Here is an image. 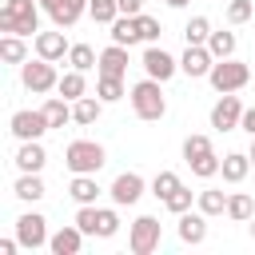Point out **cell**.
Returning a JSON list of instances; mask_svg holds the SVG:
<instances>
[{"mask_svg":"<svg viewBox=\"0 0 255 255\" xmlns=\"http://www.w3.org/2000/svg\"><path fill=\"white\" fill-rule=\"evenodd\" d=\"M20 84H24L32 96H44V92H56V88H60V72H56L52 60L36 56V60H24V64H20Z\"/></svg>","mask_w":255,"mask_h":255,"instance_id":"5","label":"cell"},{"mask_svg":"<svg viewBox=\"0 0 255 255\" xmlns=\"http://www.w3.org/2000/svg\"><path fill=\"white\" fill-rule=\"evenodd\" d=\"M12 195H16V199H24V203L44 199V179H40V171H20V179L12 183Z\"/></svg>","mask_w":255,"mask_h":255,"instance_id":"22","label":"cell"},{"mask_svg":"<svg viewBox=\"0 0 255 255\" xmlns=\"http://www.w3.org/2000/svg\"><path fill=\"white\" fill-rule=\"evenodd\" d=\"M247 155H251V167H255V135H251V147H247Z\"/></svg>","mask_w":255,"mask_h":255,"instance_id":"44","label":"cell"},{"mask_svg":"<svg viewBox=\"0 0 255 255\" xmlns=\"http://www.w3.org/2000/svg\"><path fill=\"white\" fill-rule=\"evenodd\" d=\"M251 16H255L251 0H227V24H247Z\"/></svg>","mask_w":255,"mask_h":255,"instance_id":"38","label":"cell"},{"mask_svg":"<svg viewBox=\"0 0 255 255\" xmlns=\"http://www.w3.org/2000/svg\"><path fill=\"white\" fill-rule=\"evenodd\" d=\"M64 100H80V96H88V80H84V72L80 68H68L64 76H60V88H56Z\"/></svg>","mask_w":255,"mask_h":255,"instance_id":"28","label":"cell"},{"mask_svg":"<svg viewBox=\"0 0 255 255\" xmlns=\"http://www.w3.org/2000/svg\"><path fill=\"white\" fill-rule=\"evenodd\" d=\"M143 175H135V171H120L116 179H112V187H108V195H112V203L116 207H131V203H139V195H143Z\"/></svg>","mask_w":255,"mask_h":255,"instance_id":"12","label":"cell"},{"mask_svg":"<svg viewBox=\"0 0 255 255\" xmlns=\"http://www.w3.org/2000/svg\"><path fill=\"white\" fill-rule=\"evenodd\" d=\"M251 239H255V215H251Z\"/></svg>","mask_w":255,"mask_h":255,"instance_id":"46","label":"cell"},{"mask_svg":"<svg viewBox=\"0 0 255 255\" xmlns=\"http://www.w3.org/2000/svg\"><path fill=\"white\" fill-rule=\"evenodd\" d=\"M0 32L36 36L40 32V0H4L0 4Z\"/></svg>","mask_w":255,"mask_h":255,"instance_id":"2","label":"cell"},{"mask_svg":"<svg viewBox=\"0 0 255 255\" xmlns=\"http://www.w3.org/2000/svg\"><path fill=\"white\" fill-rule=\"evenodd\" d=\"M16 239H20V247H28V251H36V247H48V219L40 215V211H24L20 219H16Z\"/></svg>","mask_w":255,"mask_h":255,"instance_id":"10","label":"cell"},{"mask_svg":"<svg viewBox=\"0 0 255 255\" xmlns=\"http://www.w3.org/2000/svg\"><path fill=\"white\" fill-rule=\"evenodd\" d=\"M179 183H183V179H179L175 171H155V179H151V195H155V199H167Z\"/></svg>","mask_w":255,"mask_h":255,"instance_id":"37","label":"cell"},{"mask_svg":"<svg viewBox=\"0 0 255 255\" xmlns=\"http://www.w3.org/2000/svg\"><path fill=\"white\" fill-rule=\"evenodd\" d=\"M235 32H211L207 36V52L215 56V60H227V56H235Z\"/></svg>","mask_w":255,"mask_h":255,"instance_id":"31","label":"cell"},{"mask_svg":"<svg viewBox=\"0 0 255 255\" xmlns=\"http://www.w3.org/2000/svg\"><path fill=\"white\" fill-rule=\"evenodd\" d=\"M108 28H112V44H124V48H131L135 40H143V36H139V24H135V16H116Z\"/></svg>","mask_w":255,"mask_h":255,"instance_id":"25","label":"cell"},{"mask_svg":"<svg viewBox=\"0 0 255 255\" xmlns=\"http://www.w3.org/2000/svg\"><path fill=\"white\" fill-rule=\"evenodd\" d=\"M195 207H199L207 219H215V215H227V191H219V187H203V191L195 195Z\"/></svg>","mask_w":255,"mask_h":255,"instance_id":"24","label":"cell"},{"mask_svg":"<svg viewBox=\"0 0 255 255\" xmlns=\"http://www.w3.org/2000/svg\"><path fill=\"white\" fill-rule=\"evenodd\" d=\"M76 227L84 235H96V239H112L120 231V215L116 207H96V203H84L76 207Z\"/></svg>","mask_w":255,"mask_h":255,"instance_id":"4","label":"cell"},{"mask_svg":"<svg viewBox=\"0 0 255 255\" xmlns=\"http://www.w3.org/2000/svg\"><path fill=\"white\" fill-rule=\"evenodd\" d=\"M207 80H211V88H215L219 96H223V92H239V88L251 84V68H247L243 60L227 56V60H215V64H211Z\"/></svg>","mask_w":255,"mask_h":255,"instance_id":"6","label":"cell"},{"mask_svg":"<svg viewBox=\"0 0 255 255\" xmlns=\"http://www.w3.org/2000/svg\"><path fill=\"white\" fill-rule=\"evenodd\" d=\"M88 16L96 24H112L120 16V0H88Z\"/></svg>","mask_w":255,"mask_h":255,"instance_id":"36","label":"cell"},{"mask_svg":"<svg viewBox=\"0 0 255 255\" xmlns=\"http://www.w3.org/2000/svg\"><path fill=\"white\" fill-rule=\"evenodd\" d=\"M239 120H243V104H239V96H235V92H223V96L211 104V128H215V131H235Z\"/></svg>","mask_w":255,"mask_h":255,"instance_id":"11","label":"cell"},{"mask_svg":"<svg viewBox=\"0 0 255 255\" xmlns=\"http://www.w3.org/2000/svg\"><path fill=\"white\" fill-rule=\"evenodd\" d=\"M203 151H215L207 135H199V131H195V135H187V139H183V159H195V155H203Z\"/></svg>","mask_w":255,"mask_h":255,"instance_id":"40","label":"cell"},{"mask_svg":"<svg viewBox=\"0 0 255 255\" xmlns=\"http://www.w3.org/2000/svg\"><path fill=\"white\" fill-rule=\"evenodd\" d=\"M135 24H139V36H143V44H159V32H163V28H159V20H155V16L139 12V16H135Z\"/></svg>","mask_w":255,"mask_h":255,"instance_id":"39","label":"cell"},{"mask_svg":"<svg viewBox=\"0 0 255 255\" xmlns=\"http://www.w3.org/2000/svg\"><path fill=\"white\" fill-rule=\"evenodd\" d=\"M104 163H108V151H104V143H96V139H72V143L64 147V167H68L72 175H96Z\"/></svg>","mask_w":255,"mask_h":255,"instance_id":"3","label":"cell"},{"mask_svg":"<svg viewBox=\"0 0 255 255\" xmlns=\"http://www.w3.org/2000/svg\"><path fill=\"white\" fill-rule=\"evenodd\" d=\"M68 64H72V68H80V72H92V68L100 64V52H96L92 44H72V52H68Z\"/></svg>","mask_w":255,"mask_h":255,"instance_id":"32","label":"cell"},{"mask_svg":"<svg viewBox=\"0 0 255 255\" xmlns=\"http://www.w3.org/2000/svg\"><path fill=\"white\" fill-rule=\"evenodd\" d=\"M96 96H100L104 104H116V100H124V96H128V88H124V76H100V80H96Z\"/></svg>","mask_w":255,"mask_h":255,"instance_id":"30","label":"cell"},{"mask_svg":"<svg viewBox=\"0 0 255 255\" xmlns=\"http://www.w3.org/2000/svg\"><path fill=\"white\" fill-rule=\"evenodd\" d=\"M247 171H251V155H247V151H227V155H223V167H219L223 183H243Z\"/></svg>","mask_w":255,"mask_h":255,"instance_id":"21","label":"cell"},{"mask_svg":"<svg viewBox=\"0 0 255 255\" xmlns=\"http://www.w3.org/2000/svg\"><path fill=\"white\" fill-rule=\"evenodd\" d=\"M175 231H179V239H183V243L199 247V243L207 239V215H203L199 207H195V211H183V215H179V227H175Z\"/></svg>","mask_w":255,"mask_h":255,"instance_id":"16","label":"cell"},{"mask_svg":"<svg viewBox=\"0 0 255 255\" xmlns=\"http://www.w3.org/2000/svg\"><path fill=\"white\" fill-rule=\"evenodd\" d=\"M159 239H163V227H159L155 215H135V219H131V227H128V247H131L135 255H151V251L159 247Z\"/></svg>","mask_w":255,"mask_h":255,"instance_id":"7","label":"cell"},{"mask_svg":"<svg viewBox=\"0 0 255 255\" xmlns=\"http://www.w3.org/2000/svg\"><path fill=\"white\" fill-rule=\"evenodd\" d=\"M251 215H255L251 195H247V191H231V195H227V219H231V223H251Z\"/></svg>","mask_w":255,"mask_h":255,"instance_id":"27","label":"cell"},{"mask_svg":"<svg viewBox=\"0 0 255 255\" xmlns=\"http://www.w3.org/2000/svg\"><path fill=\"white\" fill-rule=\"evenodd\" d=\"M68 195H72V203H76V207L96 203V199H100V183H96V175H72Z\"/></svg>","mask_w":255,"mask_h":255,"instance_id":"23","label":"cell"},{"mask_svg":"<svg viewBox=\"0 0 255 255\" xmlns=\"http://www.w3.org/2000/svg\"><path fill=\"white\" fill-rule=\"evenodd\" d=\"M163 4H167V8H183L187 0H163Z\"/></svg>","mask_w":255,"mask_h":255,"instance_id":"45","label":"cell"},{"mask_svg":"<svg viewBox=\"0 0 255 255\" xmlns=\"http://www.w3.org/2000/svg\"><path fill=\"white\" fill-rule=\"evenodd\" d=\"M96 72H100V76H124V72H128V48H124V44H108V48L100 52Z\"/></svg>","mask_w":255,"mask_h":255,"instance_id":"19","label":"cell"},{"mask_svg":"<svg viewBox=\"0 0 255 255\" xmlns=\"http://www.w3.org/2000/svg\"><path fill=\"white\" fill-rule=\"evenodd\" d=\"M195 195H199V191H191V187H183V183H179V187H175V191H171V195L163 199V207H167L171 215H183V211H191Z\"/></svg>","mask_w":255,"mask_h":255,"instance_id":"34","label":"cell"},{"mask_svg":"<svg viewBox=\"0 0 255 255\" xmlns=\"http://www.w3.org/2000/svg\"><path fill=\"white\" fill-rule=\"evenodd\" d=\"M100 116H104V100H100V96H80V100H72V124L92 128Z\"/></svg>","mask_w":255,"mask_h":255,"instance_id":"20","label":"cell"},{"mask_svg":"<svg viewBox=\"0 0 255 255\" xmlns=\"http://www.w3.org/2000/svg\"><path fill=\"white\" fill-rule=\"evenodd\" d=\"M187 167H191V175H199V179H211V175H219V167H223V159H219L215 151H203V155H195V159H187Z\"/></svg>","mask_w":255,"mask_h":255,"instance_id":"33","label":"cell"},{"mask_svg":"<svg viewBox=\"0 0 255 255\" xmlns=\"http://www.w3.org/2000/svg\"><path fill=\"white\" fill-rule=\"evenodd\" d=\"M143 12V0H120V16H139Z\"/></svg>","mask_w":255,"mask_h":255,"instance_id":"41","label":"cell"},{"mask_svg":"<svg viewBox=\"0 0 255 255\" xmlns=\"http://www.w3.org/2000/svg\"><path fill=\"white\" fill-rule=\"evenodd\" d=\"M32 44H36V56H44V60H52V64H60V60L72 52V44L64 40V28H56V32H36Z\"/></svg>","mask_w":255,"mask_h":255,"instance_id":"15","label":"cell"},{"mask_svg":"<svg viewBox=\"0 0 255 255\" xmlns=\"http://www.w3.org/2000/svg\"><path fill=\"white\" fill-rule=\"evenodd\" d=\"M239 128H243L247 135H255V108H243V120H239Z\"/></svg>","mask_w":255,"mask_h":255,"instance_id":"42","label":"cell"},{"mask_svg":"<svg viewBox=\"0 0 255 255\" xmlns=\"http://www.w3.org/2000/svg\"><path fill=\"white\" fill-rule=\"evenodd\" d=\"M80 247H84V231L72 223V227H60L52 239H48V251L52 255H80Z\"/></svg>","mask_w":255,"mask_h":255,"instance_id":"18","label":"cell"},{"mask_svg":"<svg viewBox=\"0 0 255 255\" xmlns=\"http://www.w3.org/2000/svg\"><path fill=\"white\" fill-rule=\"evenodd\" d=\"M8 131L16 135V139H40L44 131H52V124H48V116L36 108H20V112H12V120H8Z\"/></svg>","mask_w":255,"mask_h":255,"instance_id":"9","label":"cell"},{"mask_svg":"<svg viewBox=\"0 0 255 255\" xmlns=\"http://www.w3.org/2000/svg\"><path fill=\"white\" fill-rule=\"evenodd\" d=\"M211 64H215V56L207 52V44H187V52L179 56V72L191 80H203L211 72Z\"/></svg>","mask_w":255,"mask_h":255,"instance_id":"13","label":"cell"},{"mask_svg":"<svg viewBox=\"0 0 255 255\" xmlns=\"http://www.w3.org/2000/svg\"><path fill=\"white\" fill-rule=\"evenodd\" d=\"M139 68H143V76H151V80L167 84V80L179 72V60H175L171 52H163L159 44H147V48H143V60H139Z\"/></svg>","mask_w":255,"mask_h":255,"instance_id":"8","label":"cell"},{"mask_svg":"<svg viewBox=\"0 0 255 255\" xmlns=\"http://www.w3.org/2000/svg\"><path fill=\"white\" fill-rule=\"evenodd\" d=\"M128 100H131V112L139 116V120H163L167 116V100H163V84L159 80H151V76H143L139 84H131L128 88Z\"/></svg>","mask_w":255,"mask_h":255,"instance_id":"1","label":"cell"},{"mask_svg":"<svg viewBox=\"0 0 255 255\" xmlns=\"http://www.w3.org/2000/svg\"><path fill=\"white\" fill-rule=\"evenodd\" d=\"M0 60H4V64H24V60H28V44H24V36L4 32V36H0Z\"/></svg>","mask_w":255,"mask_h":255,"instance_id":"26","label":"cell"},{"mask_svg":"<svg viewBox=\"0 0 255 255\" xmlns=\"http://www.w3.org/2000/svg\"><path fill=\"white\" fill-rule=\"evenodd\" d=\"M207 36H211V20L207 16H191L183 24V40L187 44H207Z\"/></svg>","mask_w":255,"mask_h":255,"instance_id":"35","label":"cell"},{"mask_svg":"<svg viewBox=\"0 0 255 255\" xmlns=\"http://www.w3.org/2000/svg\"><path fill=\"white\" fill-rule=\"evenodd\" d=\"M16 247H20V239H0V255H16Z\"/></svg>","mask_w":255,"mask_h":255,"instance_id":"43","label":"cell"},{"mask_svg":"<svg viewBox=\"0 0 255 255\" xmlns=\"http://www.w3.org/2000/svg\"><path fill=\"white\" fill-rule=\"evenodd\" d=\"M40 4H44V0H40Z\"/></svg>","mask_w":255,"mask_h":255,"instance_id":"47","label":"cell"},{"mask_svg":"<svg viewBox=\"0 0 255 255\" xmlns=\"http://www.w3.org/2000/svg\"><path fill=\"white\" fill-rule=\"evenodd\" d=\"M44 163H48L44 143H40V139H20V147H16V167H20V171H44Z\"/></svg>","mask_w":255,"mask_h":255,"instance_id":"17","label":"cell"},{"mask_svg":"<svg viewBox=\"0 0 255 255\" xmlns=\"http://www.w3.org/2000/svg\"><path fill=\"white\" fill-rule=\"evenodd\" d=\"M40 112L48 116V124H52V128H64V124L72 120V100H64V96H48Z\"/></svg>","mask_w":255,"mask_h":255,"instance_id":"29","label":"cell"},{"mask_svg":"<svg viewBox=\"0 0 255 255\" xmlns=\"http://www.w3.org/2000/svg\"><path fill=\"white\" fill-rule=\"evenodd\" d=\"M40 8L52 16V24H56V28H72V24L88 12V0H44Z\"/></svg>","mask_w":255,"mask_h":255,"instance_id":"14","label":"cell"}]
</instances>
